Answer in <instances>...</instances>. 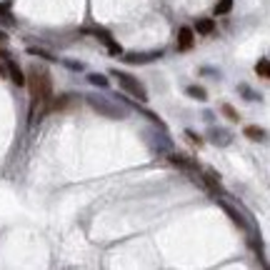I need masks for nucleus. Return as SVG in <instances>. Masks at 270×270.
<instances>
[{"label":"nucleus","instance_id":"1","mask_svg":"<svg viewBox=\"0 0 270 270\" xmlns=\"http://www.w3.org/2000/svg\"><path fill=\"white\" fill-rule=\"evenodd\" d=\"M25 85L30 88V98H33V105H40V113H48L50 110V100H53V78L48 70H43L38 65H30L28 73H25Z\"/></svg>","mask_w":270,"mask_h":270},{"label":"nucleus","instance_id":"2","mask_svg":"<svg viewBox=\"0 0 270 270\" xmlns=\"http://www.w3.org/2000/svg\"><path fill=\"white\" fill-rule=\"evenodd\" d=\"M85 98V103L95 110L98 115L103 118H110V120H123V118H128V110L113 100V98H100V95H83Z\"/></svg>","mask_w":270,"mask_h":270},{"label":"nucleus","instance_id":"3","mask_svg":"<svg viewBox=\"0 0 270 270\" xmlns=\"http://www.w3.org/2000/svg\"><path fill=\"white\" fill-rule=\"evenodd\" d=\"M110 75L118 78V83H120V88H123L125 93L135 95L140 103H145V100H148V90H145V85H143L138 78H133L130 73H123V70H118V68H113V70H110Z\"/></svg>","mask_w":270,"mask_h":270},{"label":"nucleus","instance_id":"4","mask_svg":"<svg viewBox=\"0 0 270 270\" xmlns=\"http://www.w3.org/2000/svg\"><path fill=\"white\" fill-rule=\"evenodd\" d=\"M83 33H88V35H93V38L100 40V43L108 48V53H110V55H120V53H123V48H120L115 40H113V35H110L105 28H100V25H85V28H83Z\"/></svg>","mask_w":270,"mask_h":270},{"label":"nucleus","instance_id":"5","mask_svg":"<svg viewBox=\"0 0 270 270\" xmlns=\"http://www.w3.org/2000/svg\"><path fill=\"white\" fill-rule=\"evenodd\" d=\"M160 55H163V50H155V53H125L123 60L130 63V65H143V63H150V60L160 58Z\"/></svg>","mask_w":270,"mask_h":270},{"label":"nucleus","instance_id":"6","mask_svg":"<svg viewBox=\"0 0 270 270\" xmlns=\"http://www.w3.org/2000/svg\"><path fill=\"white\" fill-rule=\"evenodd\" d=\"M193 43H195V30L188 28V25H183L178 30V50H190Z\"/></svg>","mask_w":270,"mask_h":270},{"label":"nucleus","instance_id":"7","mask_svg":"<svg viewBox=\"0 0 270 270\" xmlns=\"http://www.w3.org/2000/svg\"><path fill=\"white\" fill-rule=\"evenodd\" d=\"M3 60H5V70H8L10 80H13L15 85H25V73H23V70L18 68V63L10 58V55H8V58H3Z\"/></svg>","mask_w":270,"mask_h":270},{"label":"nucleus","instance_id":"8","mask_svg":"<svg viewBox=\"0 0 270 270\" xmlns=\"http://www.w3.org/2000/svg\"><path fill=\"white\" fill-rule=\"evenodd\" d=\"M215 200H218V205H220L223 210H225L228 215H230V220L235 223V225H238V228H248V220H245V218H243L240 213L235 210L233 205H228V203H225V200H220V198H215Z\"/></svg>","mask_w":270,"mask_h":270},{"label":"nucleus","instance_id":"9","mask_svg":"<svg viewBox=\"0 0 270 270\" xmlns=\"http://www.w3.org/2000/svg\"><path fill=\"white\" fill-rule=\"evenodd\" d=\"M213 145H230V138L233 135L228 130H223V128H210V133H208Z\"/></svg>","mask_w":270,"mask_h":270},{"label":"nucleus","instance_id":"10","mask_svg":"<svg viewBox=\"0 0 270 270\" xmlns=\"http://www.w3.org/2000/svg\"><path fill=\"white\" fill-rule=\"evenodd\" d=\"M170 163H173V165H180V168H185V170H195V173H198V170H200V168H198V163H195V160H190V158H188V155H170Z\"/></svg>","mask_w":270,"mask_h":270},{"label":"nucleus","instance_id":"11","mask_svg":"<svg viewBox=\"0 0 270 270\" xmlns=\"http://www.w3.org/2000/svg\"><path fill=\"white\" fill-rule=\"evenodd\" d=\"M200 180L205 183V188H210V193H215V195H225V190L220 188V180H215V173L200 175Z\"/></svg>","mask_w":270,"mask_h":270},{"label":"nucleus","instance_id":"12","mask_svg":"<svg viewBox=\"0 0 270 270\" xmlns=\"http://www.w3.org/2000/svg\"><path fill=\"white\" fill-rule=\"evenodd\" d=\"M150 143H153V148H158V150H170V145H173V143H170V138H168V135L165 133H150Z\"/></svg>","mask_w":270,"mask_h":270},{"label":"nucleus","instance_id":"13","mask_svg":"<svg viewBox=\"0 0 270 270\" xmlns=\"http://www.w3.org/2000/svg\"><path fill=\"white\" fill-rule=\"evenodd\" d=\"M185 95L198 100V103H205L208 100V93H205V88H200V85H188L185 88Z\"/></svg>","mask_w":270,"mask_h":270},{"label":"nucleus","instance_id":"14","mask_svg":"<svg viewBox=\"0 0 270 270\" xmlns=\"http://www.w3.org/2000/svg\"><path fill=\"white\" fill-rule=\"evenodd\" d=\"M213 30H215V23L210 18H203L195 23V33H200V35H210Z\"/></svg>","mask_w":270,"mask_h":270},{"label":"nucleus","instance_id":"15","mask_svg":"<svg viewBox=\"0 0 270 270\" xmlns=\"http://www.w3.org/2000/svg\"><path fill=\"white\" fill-rule=\"evenodd\" d=\"M243 135H245L248 140H258V143H260V140H265V130H263V128H258V125H248V128L243 130Z\"/></svg>","mask_w":270,"mask_h":270},{"label":"nucleus","instance_id":"16","mask_svg":"<svg viewBox=\"0 0 270 270\" xmlns=\"http://www.w3.org/2000/svg\"><path fill=\"white\" fill-rule=\"evenodd\" d=\"M28 55H38V58H43V60H58L50 50H45V48H38V45H30L28 48Z\"/></svg>","mask_w":270,"mask_h":270},{"label":"nucleus","instance_id":"17","mask_svg":"<svg viewBox=\"0 0 270 270\" xmlns=\"http://www.w3.org/2000/svg\"><path fill=\"white\" fill-rule=\"evenodd\" d=\"M255 73L260 78H270V63H268V58H260L258 60V65H255Z\"/></svg>","mask_w":270,"mask_h":270},{"label":"nucleus","instance_id":"18","mask_svg":"<svg viewBox=\"0 0 270 270\" xmlns=\"http://www.w3.org/2000/svg\"><path fill=\"white\" fill-rule=\"evenodd\" d=\"M220 113H223V115L228 118V120H233V123H238V120H240L238 110H235L233 105H228V103H225V105H220Z\"/></svg>","mask_w":270,"mask_h":270},{"label":"nucleus","instance_id":"19","mask_svg":"<svg viewBox=\"0 0 270 270\" xmlns=\"http://www.w3.org/2000/svg\"><path fill=\"white\" fill-rule=\"evenodd\" d=\"M233 8V0H218V5H215V15H228Z\"/></svg>","mask_w":270,"mask_h":270},{"label":"nucleus","instance_id":"20","mask_svg":"<svg viewBox=\"0 0 270 270\" xmlns=\"http://www.w3.org/2000/svg\"><path fill=\"white\" fill-rule=\"evenodd\" d=\"M88 80H90L95 88H108V78L100 75V73H90V75H88Z\"/></svg>","mask_w":270,"mask_h":270},{"label":"nucleus","instance_id":"21","mask_svg":"<svg viewBox=\"0 0 270 270\" xmlns=\"http://www.w3.org/2000/svg\"><path fill=\"white\" fill-rule=\"evenodd\" d=\"M0 25H5V28H8V25H13V15H10L3 5H0Z\"/></svg>","mask_w":270,"mask_h":270},{"label":"nucleus","instance_id":"22","mask_svg":"<svg viewBox=\"0 0 270 270\" xmlns=\"http://www.w3.org/2000/svg\"><path fill=\"white\" fill-rule=\"evenodd\" d=\"M185 135L190 138V143H193V145H203V138H200L198 133H193V130H185Z\"/></svg>","mask_w":270,"mask_h":270},{"label":"nucleus","instance_id":"23","mask_svg":"<svg viewBox=\"0 0 270 270\" xmlns=\"http://www.w3.org/2000/svg\"><path fill=\"white\" fill-rule=\"evenodd\" d=\"M8 43V35H5V30H0V45H5Z\"/></svg>","mask_w":270,"mask_h":270},{"label":"nucleus","instance_id":"24","mask_svg":"<svg viewBox=\"0 0 270 270\" xmlns=\"http://www.w3.org/2000/svg\"><path fill=\"white\" fill-rule=\"evenodd\" d=\"M3 73H5V68H3V65H0V75H3Z\"/></svg>","mask_w":270,"mask_h":270}]
</instances>
